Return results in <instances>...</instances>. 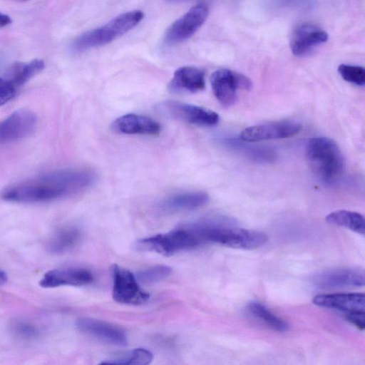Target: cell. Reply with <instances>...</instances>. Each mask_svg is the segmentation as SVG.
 I'll use <instances>...</instances> for the list:
<instances>
[{"mask_svg": "<svg viewBox=\"0 0 365 365\" xmlns=\"http://www.w3.org/2000/svg\"><path fill=\"white\" fill-rule=\"evenodd\" d=\"M44 67V61L39 58L29 63L16 62L7 70L5 78L18 88L41 72Z\"/></svg>", "mask_w": 365, "mask_h": 365, "instance_id": "ffe728a7", "label": "cell"}, {"mask_svg": "<svg viewBox=\"0 0 365 365\" xmlns=\"http://www.w3.org/2000/svg\"><path fill=\"white\" fill-rule=\"evenodd\" d=\"M312 302L317 306L338 310L344 314L364 312L365 309V295L363 293L318 294Z\"/></svg>", "mask_w": 365, "mask_h": 365, "instance_id": "2e32d148", "label": "cell"}, {"mask_svg": "<svg viewBox=\"0 0 365 365\" xmlns=\"http://www.w3.org/2000/svg\"><path fill=\"white\" fill-rule=\"evenodd\" d=\"M247 309L254 317L258 319L272 330L284 332L289 329V325L285 321L259 302H250Z\"/></svg>", "mask_w": 365, "mask_h": 365, "instance_id": "603a6c76", "label": "cell"}, {"mask_svg": "<svg viewBox=\"0 0 365 365\" xmlns=\"http://www.w3.org/2000/svg\"><path fill=\"white\" fill-rule=\"evenodd\" d=\"M210 83L214 96L225 107L235 104L239 89L250 90L252 82L243 74L227 68H220L212 73Z\"/></svg>", "mask_w": 365, "mask_h": 365, "instance_id": "8992f818", "label": "cell"}, {"mask_svg": "<svg viewBox=\"0 0 365 365\" xmlns=\"http://www.w3.org/2000/svg\"><path fill=\"white\" fill-rule=\"evenodd\" d=\"M172 269L166 265H157L138 272L135 277L138 282L145 284L158 283L167 278Z\"/></svg>", "mask_w": 365, "mask_h": 365, "instance_id": "d4e9b609", "label": "cell"}, {"mask_svg": "<svg viewBox=\"0 0 365 365\" xmlns=\"http://www.w3.org/2000/svg\"><path fill=\"white\" fill-rule=\"evenodd\" d=\"M95 178L88 170H58L9 185L1 190L0 197L16 203L51 202L83 191Z\"/></svg>", "mask_w": 365, "mask_h": 365, "instance_id": "6da1fadb", "label": "cell"}, {"mask_svg": "<svg viewBox=\"0 0 365 365\" xmlns=\"http://www.w3.org/2000/svg\"><path fill=\"white\" fill-rule=\"evenodd\" d=\"M143 16L144 14L139 10L121 14L105 25L78 36L73 41L72 48L80 52L108 44L136 26Z\"/></svg>", "mask_w": 365, "mask_h": 365, "instance_id": "277c9868", "label": "cell"}, {"mask_svg": "<svg viewBox=\"0 0 365 365\" xmlns=\"http://www.w3.org/2000/svg\"><path fill=\"white\" fill-rule=\"evenodd\" d=\"M316 286L320 288L363 287L364 272L356 269H334L322 272L314 278Z\"/></svg>", "mask_w": 365, "mask_h": 365, "instance_id": "9a60e30c", "label": "cell"}, {"mask_svg": "<svg viewBox=\"0 0 365 365\" xmlns=\"http://www.w3.org/2000/svg\"><path fill=\"white\" fill-rule=\"evenodd\" d=\"M328 34L311 23H302L293 30L290 38V49L296 56L307 54L314 47L327 41Z\"/></svg>", "mask_w": 365, "mask_h": 365, "instance_id": "4fadbf2b", "label": "cell"}, {"mask_svg": "<svg viewBox=\"0 0 365 365\" xmlns=\"http://www.w3.org/2000/svg\"><path fill=\"white\" fill-rule=\"evenodd\" d=\"M159 108L169 116L199 126H215L220 120L219 115L213 110L178 101H165Z\"/></svg>", "mask_w": 365, "mask_h": 365, "instance_id": "9c48e42d", "label": "cell"}, {"mask_svg": "<svg viewBox=\"0 0 365 365\" xmlns=\"http://www.w3.org/2000/svg\"><path fill=\"white\" fill-rule=\"evenodd\" d=\"M10 327L13 334L21 339H34L40 334V330L35 324L25 320H14Z\"/></svg>", "mask_w": 365, "mask_h": 365, "instance_id": "4316f807", "label": "cell"}, {"mask_svg": "<svg viewBox=\"0 0 365 365\" xmlns=\"http://www.w3.org/2000/svg\"><path fill=\"white\" fill-rule=\"evenodd\" d=\"M11 21V18L8 15L0 13V28L10 24Z\"/></svg>", "mask_w": 365, "mask_h": 365, "instance_id": "f546056e", "label": "cell"}, {"mask_svg": "<svg viewBox=\"0 0 365 365\" xmlns=\"http://www.w3.org/2000/svg\"><path fill=\"white\" fill-rule=\"evenodd\" d=\"M301 129V124L296 121L279 120L247 127L240 133V138L246 142L287 138L297 134Z\"/></svg>", "mask_w": 365, "mask_h": 365, "instance_id": "8fae6325", "label": "cell"}, {"mask_svg": "<svg viewBox=\"0 0 365 365\" xmlns=\"http://www.w3.org/2000/svg\"><path fill=\"white\" fill-rule=\"evenodd\" d=\"M153 359V355L151 351L143 348H137L108 359L101 364H120V365H146L150 364Z\"/></svg>", "mask_w": 365, "mask_h": 365, "instance_id": "cb8c5ba5", "label": "cell"}, {"mask_svg": "<svg viewBox=\"0 0 365 365\" xmlns=\"http://www.w3.org/2000/svg\"><path fill=\"white\" fill-rule=\"evenodd\" d=\"M113 277L112 296L115 302L128 305H140L149 299V294L140 287L135 275L127 269L115 264Z\"/></svg>", "mask_w": 365, "mask_h": 365, "instance_id": "52a82bcc", "label": "cell"}, {"mask_svg": "<svg viewBox=\"0 0 365 365\" xmlns=\"http://www.w3.org/2000/svg\"><path fill=\"white\" fill-rule=\"evenodd\" d=\"M209 14L206 3L194 5L183 16L173 22L165 34V42L175 44L190 38L204 24Z\"/></svg>", "mask_w": 365, "mask_h": 365, "instance_id": "ba28073f", "label": "cell"}, {"mask_svg": "<svg viewBox=\"0 0 365 365\" xmlns=\"http://www.w3.org/2000/svg\"><path fill=\"white\" fill-rule=\"evenodd\" d=\"M37 126V117L27 109L16 110L0 120V145L16 141L31 135Z\"/></svg>", "mask_w": 365, "mask_h": 365, "instance_id": "30bf717a", "label": "cell"}, {"mask_svg": "<svg viewBox=\"0 0 365 365\" xmlns=\"http://www.w3.org/2000/svg\"><path fill=\"white\" fill-rule=\"evenodd\" d=\"M208 201L209 196L205 192H187L165 199L160 207L168 212L190 211L205 205Z\"/></svg>", "mask_w": 365, "mask_h": 365, "instance_id": "d6986e66", "label": "cell"}, {"mask_svg": "<svg viewBox=\"0 0 365 365\" xmlns=\"http://www.w3.org/2000/svg\"><path fill=\"white\" fill-rule=\"evenodd\" d=\"M16 1H19V2H24V1H27L29 0H14Z\"/></svg>", "mask_w": 365, "mask_h": 365, "instance_id": "1f68e13d", "label": "cell"}, {"mask_svg": "<svg viewBox=\"0 0 365 365\" xmlns=\"http://www.w3.org/2000/svg\"><path fill=\"white\" fill-rule=\"evenodd\" d=\"M338 72L349 83L359 86L365 84V69L362 66L342 63L338 66Z\"/></svg>", "mask_w": 365, "mask_h": 365, "instance_id": "484cf974", "label": "cell"}, {"mask_svg": "<svg viewBox=\"0 0 365 365\" xmlns=\"http://www.w3.org/2000/svg\"><path fill=\"white\" fill-rule=\"evenodd\" d=\"M77 328L84 334L108 344L125 346L128 339L118 327L96 319L83 317L76 322Z\"/></svg>", "mask_w": 365, "mask_h": 365, "instance_id": "7c38bea8", "label": "cell"}, {"mask_svg": "<svg viewBox=\"0 0 365 365\" xmlns=\"http://www.w3.org/2000/svg\"><path fill=\"white\" fill-rule=\"evenodd\" d=\"M93 281V274L83 268L68 267L51 269L43 275L39 285L43 288L61 286H83Z\"/></svg>", "mask_w": 365, "mask_h": 365, "instance_id": "5bb4252c", "label": "cell"}, {"mask_svg": "<svg viewBox=\"0 0 365 365\" xmlns=\"http://www.w3.org/2000/svg\"><path fill=\"white\" fill-rule=\"evenodd\" d=\"M17 92L16 88L9 80L0 77V106L14 98Z\"/></svg>", "mask_w": 365, "mask_h": 365, "instance_id": "83f0119b", "label": "cell"}, {"mask_svg": "<svg viewBox=\"0 0 365 365\" xmlns=\"http://www.w3.org/2000/svg\"><path fill=\"white\" fill-rule=\"evenodd\" d=\"M305 155L314 173L327 182L336 181L344 173V156L339 145L331 138H310L305 146Z\"/></svg>", "mask_w": 365, "mask_h": 365, "instance_id": "7a4b0ae2", "label": "cell"}, {"mask_svg": "<svg viewBox=\"0 0 365 365\" xmlns=\"http://www.w3.org/2000/svg\"><path fill=\"white\" fill-rule=\"evenodd\" d=\"M345 319L361 330L365 327V312H356L344 314Z\"/></svg>", "mask_w": 365, "mask_h": 365, "instance_id": "f1b7e54d", "label": "cell"}, {"mask_svg": "<svg viewBox=\"0 0 365 365\" xmlns=\"http://www.w3.org/2000/svg\"><path fill=\"white\" fill-rule=\"evenodd\" d=\"M8 279L6 273L0 269V286L4 285L5 283H6Z\"/></svg>", "mask_w": 365, "mask_h": 365, "instance_id": "4dcf8cb0", "label": "cell"}, {"mask_svg": "<svg viewBox=\"0 0 365 365\" xmlns=\"http://www.w3.org/2000/svg\"><path fill=\"white\" fill-rule=\"evenodd\" d=\"M203 244L192 225L177 228L168 232L138 240L135 247L141 251H149L164 256L196 248Z\"/></svg>", "mask_w": 365, "mask_h": 365, "instance_id": "5b68a950", "label": "cell"}, {"mask_svg": "<svg viewBox=\"0 0 365 365\" xmlns=\"http://www.w3.org/2000/svg\"><path fill=\"white\" fill-rule=\"evenodd\" d=\"M80 230L73 227L60 229L48 240L46 250L51 254H62L73 248L81 239Z\"/></svg>", "mask_w": 365, "mask_h": 365, "instance_id": "44dd1931", "label": "cell"}, {"mask_svg": "<svg viewBox=\"0 0 365 365\" xmlns=\"http://www.w3.org/2000/svg\"><path fill=\"white\" fill-rule=\"evenodd\" d=\"M205 73L193 66H183L175 71L169 85L175 93H196L204 89Z\"/></svg>", "mask_w": 365, "mask_h": 365, "instance_id": "ac0fdd59", "label": "cell"}, {"mask_svg": "<svg viewBox=\"0 0 365 365\" xmlns=\"http://www.w3.org/2000/svg\"><path fill=\"white\" fill-rule=\"evenodd\" d=\"M112 129L118 133L158 135L160 132V124L145 115L129 113L116 118L111 125Z\"/></svg>", "mask_w": 365, "mask_h": 365, "instance_id": "e0dca14e", "label": "cell"}, {"mask_svg": "<svg viewBox=\"0 0 365 365\" xmlns=\"http://www.w3.org/2000/svg\"><path fill=\"white\" fill-rule=\"evenodd\" d=\"M326 221L332 225L346 227L358 234L364 235V217L359 212L346 210H336L326 217Z\"/></svg>", "mask_w": 365, "mask_h": 365, "instance_id": "7402d4cb", "label": "cell"}, {"mask_svg": "<svg viewBox=\"0 0 365 365\" xmlns=\"http://www.w3.org/2000/svg\"><path fill=\"white\" fill-rule=\"evenodd\" d=\"M192 225L203 243L213 242L232 248L255 250L268 240L266 233L261 231L210 223Z\"/></svg>", "mask_w": 365, "mask_h": 365, "instance_id": "3957f363", "label": "cell"}]
</instances>
